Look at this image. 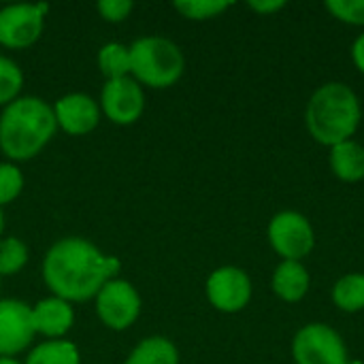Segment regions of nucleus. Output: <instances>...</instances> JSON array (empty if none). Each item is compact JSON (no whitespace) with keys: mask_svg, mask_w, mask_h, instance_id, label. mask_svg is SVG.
Listing matches in <instances>:
<instances>
[{"mask_svg":"<svg viewBox=\"0 0 364 364\" xmlns=\"http://www.w3.org/2000/svg\"><path fill=\"white\" fill-rule=\"evenodd\" d=\"M286 6V2L284 0H273V2H260V0H256V2H250V9H254L256 13H262V15H269V13H275V11H279V9H284Z\"/></svg>","mask_w":364,"mask_h":364,"instance_id":"26","label":"nucleus"},{"mask_svg":"<svg viewBox=\"0 0 364 364\" xmlns=\"http://www.w3.org/2000/svg\"><path fill=\"white\" fill-rule=\"evenodd\" d=\"M130 77L151 90H166L175 85L186 70V55L181 47L160 34H149L132 41Z\"/></svg>","mask_w":364,"mask_h":364,"instance_id":"4","label":"nucleus"},{"mask_svg":"<svg viewBox=\"0 0 364 364\" xmlns=\"http://www.w3.org/2000/svg\"><path fill=\"white\" fill-rule=\"evenodd\" d=\"M122 269L119 258L105 254L83 237L58 239L43 256V282L53 296L73 303L96 299L107 282Z\"/></svg>","mask_w":364,"mask_h":364,"instance_id":"1","label":"nucleus"},{"mask_svg":"<svg viewBox=\"0 0 364 364\" xmlns=\"http://www.w3.org/2000/svg\"><path fill=\"white\" fill-rule=\"evenodd\" d=\"M26 179L15 162H0V207L13 203L23 192Z\"/></svg>","mask_w":364,"mask_h":364,"instance_id":"23","label":"nucleus"},{"mask_svg":"<svg viewBox=\"0 0 364 364\" xmlns=\"http://www.w3.org/2000/svg\"><path fill=\"white\" fill-rule=\"evenodd\" d=\"M309 273L303 262L282 260L273 273V292L286 303H299L309 292Z\"/></svg>","mask_w":364,"mask_h":364,"instance_id":"14","label":"nucleus"},{"mask_svg":"<svg viewBox=\"0 0 364 364\" xmlns=\"http://www.w3.org/2000/svg\"><path fill=\"white\" fill-rule=\"evenodd\" d=\"M228 6H230V2H226V0H179V2H175V9L186 19H192V21L213 19V17L222 15Z\"/></svg>","mask_w":364,"mask_h":364,"instance_id":"22","label":"nucleus"},{"mask_svg":"<svg viewBox=\"0 0 364 364\" xmlns=\"http://www.w3.org/2000/svg\"><path fill=\"white\" fill-rule=\"evenodd\" d=\"M49 13L47 2L34 4H6L0 9V45L6 49H28L32 47L43 30L45 17Z\"/></svg>","mask_w":364,"mask_h":364,"instance_id":"7","label":"nucleus"},{"mask_svg":"<svg viewBox=\"0 0 364 364\" xmlns=\"http://www.w3.org/2000/svg\"><path fill=\"white\" fill-rule=\"evenodd\" d=\"M34 333L47 339H64L75 324V309L68 301L49 294L32 305Z\"/></svg>","mask_w":364,"mask_h":364,"instance_id":"13","label":"nucleus"},{"mask_svg":"<svg viewBox=\"0 0 364 364\" xmlns=\"http://www.w3.org/2000/svg\"><path fill=\"white\" fill-rule=\"evenodd\" d=\"M132 9H134V4L130 0H100V2H96L98 15L111 23H119V21L128 19Z\"/></svg>","mask_w":364,"mask_h":364,"instance_id":"25","label":"nucleus"},{"mask_svg":"<svg viewBox=\"0 0 364 364\" xmlns=\"http://www.w3.org/2000/svg\"><path fill=\"white\" fill-rule=\"evenodd\" d=\"M2 232H4V213H2V207H0V239H2Z\"/></svg>","mask_w":364,"mask_h":364,"instance_id":"28","label":"nucleus"},{"mask_svg":"<svg viewBox=\"0 0 364 364\" xmlns=\"http://www.w3.org/2000/svg\"><path fill=\"white\" fill-rule=\"evenodd\" d=\"M53 115L58 128L70 136H85L100 124V105L90 94L70 92L60 96L53 105Z\"/></svg>","mask_w":364,"mask_h":364,"instance_id":"12","label":"nucleus"},{"mask_svg":"<svg viewBox=\"0 0 364 364\" xmlns=\"http://www.w3.org/2000/svg\"><path fill=\"white\" fill-rule=\"evenodd\" d=\"M100 111L115 126H132L141 119L145 111V92L143 85L132 77H122L105 81L100 92Z\"/></svg>","mask_w":364,"mask_h":364,"instance_id":"9","label":"nucleus"},{"mask_svg":"<svg viewBox=\"0 0 364 364\" xmlns=\"http://www.w3.org/2000/svg\"><path fill=\"white\" fill-rule=\"evenodd\" d=\"M348 364H363L360 360H352V363H348Z\"/></svg>","mask_w":364,"mask_h":364,"instance_id":"30","label":"nucleus"},{"mask_svg":"<svg viewBox=\"0 0 364 364\" xmlns=\"http://www.w3.org/2000/svg\"><path fill=\"white\" fill-rule=\"evenodd\" d=\"M30 252L28 245L17 237H2L0 239V279L13 277L23 271L28 264Z\"/></svg>","mask_w":364,"mask_h":364,"instance_id":"20","label":"nucleus"},{"mask_svg":"<svg viewBox=\"0 0 364 364\" xmlns=\"http://www.w3.org/2000/svg\"><path fill=\"white\" fill-rule=\"evenodd\" d=\"M23 364H81V354L68 339H47L30 350Z\"/></svg>","mask_w":364,"mask_h":364,"instance_id":"17","label":"nucleus"},{"mask_svg":"<svg viewBox=\"0 0 364 364\" xmlns=\"http://www.w3.org/2000/svg\"><path fill=\"white\" fill-rule=\"evenodd\" d=\"M96 64L107 81L130 77V49L122 43H107L98 49Z\"/></svg>","mask_w":364,"mask_h":364,"instance_id":"18","label":"nucleus"},{"mask_svg":"<svg viewBox=\"0 0 364 364\" xmlns=\"http://www.w3.org/2000/svg\"><path fill=\"white\" fill-rule=\"evenodd\" d=\"M331 168L333 173L348 183L364 179V147L356 141H343L331 147Z\"/></svg>","mask_w":364,"mask_h":364,"instance_id":"16","label":"nucleus"},{"mask_svg":"<svg viewBox=\"0 0 364 364\" xmlns=\"http://www.w3.org/2000/svg\"><path fill=\"white\" fill-rule=\"evenodd\" d=\"M0 364H21V363H17L15 358H0Z\"/></svg>","mask_w":364,"mask_h":364,"instance_id":"29","label":"nucleus"},{"mask_svg":"<svg viewBox=\"0 0 364 364\" xmlns=\"http://www.w3.org/2000/svg\"><path fill=\"white\" fill-rule=\"evenodd\" d=\"M269 241L271 247L284 260L301 262L311 254L316 245V232L311 222L299 211H282L269 222Z\"/></svg>","mask_w":364,"mask_h":364,"instance_id":"8","label":"nucleus"},{"mask_svg":"<svg viewBox=\"0 0 364 364\" xmlns=\"http://www.w3.org/2000/svg\"><path fill=\"white\" fill-rule=\"evenodd\" d=\"M32 305L19 299H0V358H15L34 339Z\"/></svg>","mask_w":364,"mask_h":364,"instance_id":"11","label":"nucleus"},{"mask_svg":"<svg viewBox=\"0 0 364 364\" xmlns=\"http://www.w3.org/2000/svg\"><path fill=\"white\" fill-rule=\"evenodd\" d=\"M296 364H348V348L341 335L328 324L314 322L303 326L292 341Z\"/></svg>","mask_w":364,"mask_h":364,"instance_id":"6","label":"nucleus"},{"mask_svg":"<svg viewBox=\"0 0 364 364\" xmlns=\"http://www.w3.org/2000/svg\"><path fill=\"white\" fill-rule=\"evenodd\" d=\"M352 60H354L356 68L364 73V34H360L352 45Z\"/></svg>","mask_w":364,"mask_h":364,"instance_id":"27","label":"nucleus"},{"mask_svg":"<svg viewBox=\"0 0 364 364\" xmlns=\"http://www.w3.org/2000/svg\"><path fill=\"white\" fill-rule=\"evenodd\" d=\"M23 87V73L19 64L6 55H0V107L4 109L19 98Z\"/></svg>","mask_w":364,"mask_h":364,"instance_id":"21","label":"nucleus"},{"mask_svg":"<svg viewBox=\"0 0 364 364\" xmlns=\"http://www.w3.org/2000/svg\"><path fill=\"white\" fill-rule=\"evenodd\" d=\"M55 132L53 107L41 96H19L0 113V151L9 162L36 158Z\"/></svg>","mask_w":364,"mask_h":364,"instance_id":"2","label":"nucleus"},{"mask_svg":"<svg viewBox=\"0 0 364 364\" xmlns=\"http://www.w3.org/2000/svg\"><path fill=\"white\" fill-rule=\"evenodd\" d=\"M333 303L346 311L356 314L364 309V273H350L333 286Z\"/></svg>","mask_w":364,"mask_h":364,"instance_id":"19","label":"nucleus"},{"mask_svg":"<svg viewBox=\"0 0 364 364\" xmlns=\"http://www.w3.org/2000/svg\"><path fill=\"white\" fill-rule=\"evenodd\" d=\"M94 309L98 320L111 331H128L141 316L143 303L141 294L128 279L113 277L102 286L94 299Z\"/></svg>","mask_w":364,"mask_h":364,"instance_id":"5","label":"nucleus"},{"mask_svg":"<svg viewBox=\"0 0 364 364\" xmlns=\"http://www.w3.org/2000/svg\"><path fill=\"white\" fill-rule=\"evenodd\" d=\"M363 109L354 90L341 81L320 85L307 102L305 122L309 134L326 147L350 141L360 126Z\"/></svg>","mask_w":364,"mask_h":364,"instance_id":"3","label":"nucleus"},{"mask_svg":"<svg viewBox=\"0 0 364 364\" xmlns=\"http://www.w3.org/2000/svg\"><path fill=\"white\" fill-rule=\"evenodd\" d=\"M122 364H179L177 346L162 335L141 339Z\"/></svg>","mask_w":364,"mask_h":364,"instance_id":"15","label":"nucleus"},{"mask_svg":"<svg viewBox=\"0 0 364 364\" xmlns=\"http://www.w3.org/2000/svg\"><path fill=\"white\" fill-rule=\"evenodd\" d=\"M205 292L213 309L222 314H239L252 301V279L243 269L226 264L209 275Z\"/></svg>","mask_w":364,"mask_h":364,"instance_id":"10","label":"nucleus"},{"mask_svg":"<svg viewBox=\"0 0 364 364\" xmlns=\"http://www.w3.org/2000/svg\"><path fill=\"white\" fill-rule=\"evenodd\" d=\"M0 284H2V279H0Z\"/></svg>","mask_w":364,"mask_h":364,"instance_id":"31","label":"nucleus"},{"mask_svg":"<svg viewBox=\"0 0 364 364\" xmlns=\"http://www.w3.org/2000/svg\"><path fill=\"white\" fill-rule=\"evenodd\" d=\"M328 13L350 26H364V0H328Z\"/></svg>","mask_w":364,"mask_h":364,"instance_id":"24","label":"nucleus"}]
</instances>
